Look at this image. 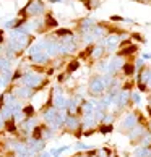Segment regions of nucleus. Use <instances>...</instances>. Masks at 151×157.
I'll list each match as a JSON object with an SVG mask.
<instances>
[{"label":"nucleus","instance_id":"f257e3e1","mask_svg":"<svg viewBox=\"0 0 151 157\" xmlns=\"http://www.w3.org/2000/svg\"><path fill=\"white\" fill-rule=\"evenodd\" d=\"M23 83H25L28 88H33V86H38L41 83V78L38 75H28V76L23 78Z\"/></svg>","mask_w":151,"mask_h":157},{"label":"nucleus","instance_id":"f03ea898","mask_svg":"<svg viewBox=\"0 0 151 157\" xmlns=\"http://www.w3.org/2000/svg\"><path fill=\"white\" fill-rule=\"evenodd\" d=\"M65 125L70 128V130H75V128L78 126V120L75 118V117H70V118H67V120H65Z\"/></svg>","mask_w":151,"mask_h":157},{"label":"nucleus","instance_id":"7ed1b4c3","mask_svg":"<svg viewBox=\"0 0 151 157\" xmlns=\"http://www.w3.org/2000/svg\"><path fill=\"white\" fill-rule=\"evenodd\" d=\"M42 10V5H41V2H34V5L31 8H28V11L30 13H38V11H41Z\"/></svg>","mask_w":151,"mask_h":157},{"label":"nucleus","instance_id":"20e7f679","mask_svg":"<svg viewBox=\"0 0 151 157\" xmlns=\"http://www.w3.org/2000/svg\"><path fill=\"white\" fill-rule=\"evenodd\" d=\"M75 147H77V149H81V151H86V149H89V147L86 146L85 143H77V144H75Z\"/></svg>","mask_w":151,"mask_h":157},{"label":"nucleus","instance_id":"39448f33","mask_svg":"<svg viewBox=\"0 0 151 157\" xmlns=\"http://www.w3.org/2000/svg\"><path fill=\"white\" fill-rule=\"evenodd\" d=\"M132 101L135 104H138V102H140V94H138V92H133V94H132Z\"/></svg>","mask_w":151,"mask_h":157},{"label":"nucleus","instance_id":"423d86ee","mask_svg":"<svg viewBox=\"0 0 151 157\" xmlns=\"http://www.w3.org/2000/svg\"><path fill=\"white\" fill-rule=\"evenodd\" d=\"M132 68H133V67L127 65V67H125V73H127V75H132V73H133V70H132Z\"/></svg>","mask_w":151,"mask_h":157},{"label":"nucleus","instance_id":"0eeeda50","mask_svg":"<svg viewBox=\"0 0 151 157\" xmlns=\"http://www.w3.org/2000/svg\"><path fill=\"white\" fill-rule=\"evenodd\" d=\"M143 59H151V54H143Z\"/></svg>","mask_w":151,"mask_h":157},{"label":"nucleus","instance_id":"6e6552de","mask_svg":"<svg viewBox=\"0 0 151 157\" xmlns=\"http://www.w3.org/2000/svg\"><path fill=\"white\" fill-rule=\"evenodd\" d=\"M52 154H47V152H46V154H42V157H50Z\"/></svg>","mask_w":151,"mask_h":157},{"label":"nucleus","instance_id":"1a4fd4ad","mask_svg":"<svg viewBox=\"0 0 151 157\" xmlns=\"http://www.w3.org/2000/svg\"><path fill=\"white\" fill-rule=\"evenodd\" d=\"M0 118H2V117H0ZM0 126H2V123H0Z\"/></svg>","mask_w":151,"mask_h":157}]
</instances>
